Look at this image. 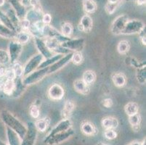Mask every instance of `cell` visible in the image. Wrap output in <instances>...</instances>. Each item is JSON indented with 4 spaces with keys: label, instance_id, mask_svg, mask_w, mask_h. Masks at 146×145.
<instances>
[{
    "label": "cell",
    "instance_id": "cell-1",
    "mask_svg": "<svg viewBox=\"0 0 146 145\" xmlns=\"http://www.w3.org/2000/svg\"><path fill=\"white\" fill-rule=\"evenodd\" d=\"M0 118L7 127L10 128L15 132H16L22 140L27 131V127L8 110H2L0 113Z\"/></svg>",
    "mask_w": 146,
    "mask_h": 145
},
{
    "label": "cell",
    "instance_id": "cell-2",
    "mask_svg": "<svg viewBox=\"0 0 146 145\" xmlns=\"http://www.w3.org/2000/svg\"><path fill=\"white\" fill-rule=\"evenodd\" d=\"M48 74V68L38 69L37 70H34V72L31 73L30 74L23 78V83L26 86L35 84V83L42 81Z\"/></svg>",
    "mask_w": 146,
    "mask_h": 145
},
{
    "label": "cell",
    "instance_id": "cell-3",
    "mask_svg": "<svg viewBox=\"0 0 146 145\" xmlns=\"http://www.w3.org/2000/svg\"><path fill=\"white\" fill-rule=\"evenodd\" d=\"M145 28L144 23L140 20H128L122 31L121 35H132V34H140Z\"/></svg>",
    "mask_w": 146,
    "mask_h": 145
},
{
    "label": "cell",
    "instance_id": "cell-4",
    "mask_svg": "<svg viewBox=\"0 0 146 145\" xmlns=\"http://www.w3.org/2000/svg\"><path fill=\"white\" fill-rule=\"evenodd\" d=\"M44 60L43 56L41 54H36L32 58L29 59V60L26 62V64L23 67V73L22 78H24L25 76L30 74L31 73L34 72L39 68V65L42 63V61Z\"/></svg>",
    "mask_w": 146,
    "mask_h": 145
},
{
    "label": "cell",
    "instance_id": "cell-5",
    "mask_svg": "<svg viewBox=\"0 0 146 145\" xmlns=\"http://www.w3.org/2000/svg\"><path fill=\"white\" fill-rule=\"evenodd\" d=\"M43 35L45 38H52L58 40L60 44L67 42L71 38L65 36L62 34V33L58 31L56 28L52 27L50 25H45L43 29Z\"/></svg>",
    "mask_w": 146,
    "mask_h": 145
},
{
    "label": "cell",
    "instance_id": "cell-6",
    "mask_svg": "<svg viewBox=\"0 0 146 145\" xmlns=\"http://www.w3.org/2000/svg\"><path fill=\"white\" fill-rule=\"evenodd\" d=\"M37 132L35 125L32 122H29L27 126V131L24 137L21 140V145H35L36 139L37 136Z\"/></svg>",
    "mask_w": 146,
    "mask_h": 145
},
{
    "label": "cell",
    "instance_id": "cell-7",
    "mask_svg": "<svg viewBox=\"0 0 146 145\" xmlns=\"http://www.w3.org/2000/svg\"><path fill=\"white\" fill-rule=\"evenodd\" d=\"M128 16L126 15H121L116 17L113 21L111 26V31L114 35H121V33L124 30L125 25L128 21Z\"/></svg>",
    "mask_w": 146,
    "mask_h": 145
},
{
    "label": "cell",
    "instance_id": "cell-8",
    "mask_svg": "<svg viewBox=\"0 0 146 145\" xmlns=\"http://www.w3.org/2000/svg\"><path fill=\"white\" fill-rule=\"evenodd\" d=\"M71 127H72V123H71V120L69 118L68 119H63L50 131V132L49 133L48 135L46 136V138L44 140V142L45 143L49 139H50L54 135L59 134V133L63 132L65 131H67V130L71 128Z\"/></svg>",
    "mask_w": 146,
    "mask_h": 145
},
{
    "label": "cell",
    "instance_id": "cell-9",
    "mask_svg": "<svg viewBox=\"0 0 146 145\" xmlns=\"http://www.w3.org/2000/svg\"><path fill=\"white\" fill-rule=\"evenodd\" d=\"M23 51V45L18 42L13 40L8 45V54L10 58V63L17 62Z\"/></svg>",
    "mask_w": 146,
    "mask_h": 145
},
{
    "label": "cell",
    "instance_id": "cell-10",
    "mask_svg": "<svg viewBox=\"0 0 146 145\" xmlns=\"http://www.w3.org/2000/svg\"><path fill=\"white\" fill-rule=\"evenodd\" d=\"M74 134V131L72 128L65 131L63 132L59 133L53 136H52L50 139H49L47 142H45L46 144L49 145H57L59 144L63 143L65 141L68 140L70 137H71Z\"/></svg>",
    "mask_w": 146,
    "mask_h": 145
},
{
    "label": "cell",
    "instance_id": "cell-11",
    "mask_svg": "<svg viewBox=\"0 0 146 145\" xmlns=\"http://www.w3.org/2000/svg\"><path fill=\"white\" fill-rule=\"evenodd\" d=\"M47 95L52 100H61L64 97L65 90L63 86L60 85L59 83H53L49 88L48 91H47Z\"/></svg>",
    "mask_w": 146,
    "mask_h": 145
},
{
    "label": "cell",
    "instance_id": "cell-12",
    "mask_svg": "<svg viewBox=\"0 0 146 145\" xmlns=\"http://www.w3.org/2000/svg\"><path fill=\"white\" fill-rule=\"evenodd\" d=\"M85 44V40L84 38H70L68 41L61 44L65 48L69 50L71 52H81Z\"/></svg>",
    "mask_w": 146,
    "mask_h": 145
},
{
    "label": "cell",
    "instance_id": "cell-13",
    "mask_svg": "<svg viewBox=\"0 0 146 145\" xmlns=\"http://www.w3.org/2000/svg\"><path fill=\"white\" fill-rule=\"evenodd\" d=\"M72 55L73 52H70L68 54L63 55V58H61L59 60L57 61L51 66L48 67V73H55L57 71L60 70L61 68H63L68 63H69V62H71Z\"/></svg>",
    "mask_w": 146,
    "mask_h": 145
},
{
    "label": "cell",
    "instance_id": "cell-14",
    "mask_svg": "<svg viewBox=\"0 0 146 145\" xmlns=\"http://www.w3.org/2000/svg\"><path fill=\"white\" fill-rule=\"evenodd\" d=\"M34 42H35V45L36 46L37 50L39 52V54H42L44 58L47 59V58H50L52 56H53V53L49 50L45 44L44 38H34Z\"/></svg>",
    "mask_w": 146,
    "mask_h": 145
},
{
    "label": "cell",
    "instance_id": "cell-15",
    "mask_svg": "<svg viewBox=\"0 0 146 145\" xmlns=\"http://www.w3.org/2000/svg\"><path fill=\"white\" fill-rule=\"evenodd\" d=\"M93 21L89 15H84L78 24V30L84 33H90L92 29Z\"/></svg>",
    "mask_w": 146,
    "mask_h": 145
},
{
    "label": "cell",
    "instance_id": "cell-16",
    "mask_svg": "<svg viewBox=\"0 0 146 145\" xmlns=\"http://www.w3.org/2000/svg\"><path fill=\"white\" fill-rule=\"evenodd\" d=\"M9 3L11 5L15 13H16L20 21L24 19L25 15H26V13L27 11H26V8L21 5V2H20V0H9Z\"/></svg>",
    "mask_w": 146,
    "mask_h": 145
},
{
    "label": "cell",
    "instance_id": "cell-17",
    "mask_svg": "<svg viewBox=\"0 0 146 145\" xmlns=\"http://www.w3.org/2000/svg\"><path fill=\"white\" fill-rule=\"evenodd\" d=\"M74 88L76 91H77L78 93L82 94V95H87V94H90V86L84 81L82 78L74 81Z\"/></svg>",
    "mask_w": 146,
    "mask_h": 145
},
{
    "label": "cell",
    "instance_id": "cell-18",
    "mask_svg": "<svg viewBox=\"0 0 146 145\" xmlns=\"http://www.w3.org/2000/svg\"><path fill=\"white\" fill-rule=\"evenodd\" d=\"M43 15L42 11H39V10H35L34 8H31L26 12L25 19L28 20L31 23H33L36 22V21H42Z\"/></svg>",
    "mask_w": 146,
    "mask_h": 145
},
{
    "label": "cell",
    "instance_id": "cell-19",
    "mask_svg": "<svg viewBox=\"0 0 146 145\" xmlns=\"http://www.w3.org/2000/svg\"><path fill=\"white\" fill-rule=\"evenodd\" d=\"M75 103L73 100L66 101L63 108L61 111V117L63 119H68L75 109Z\"/></svg>",
    "mask_w": 146,
    "mask_h": 145
},
{
    "label": "cell",
    "instance_id": "cell-20",
    "mask_svg": "<svg viewBox=\"0 0 146 145\" xmlns=\"http://www.w3.org/2000/svg\"><path fill=\"white\" fill-rule=\"evenodd\" d=\"M82 133L87 136H95L98 134V130L96 126L90 121H85L81 125Z\"/></svg>",
    "mask_w": 146,
    "mask_h": 145
},
{
    "label": "cell",
    "instance_id": "cell-21",
    "mask_svg": "<svg viewBox=\"0 0 146 145\" xmlns=\"http://www.w3.org/2000/svg\"><path fill=\"white\" fill-rule=\"evenodd\" d=\"M101 124L105 129H116L119 126V121L112 116L105 117L102 120Z\"/></svg>",
    "mask_w": 146,
    "mask_h": 145
},
{
    "label": "cell",
    "instance_id": "cell-22",
    "mask_svg": "<svg viewBox=\"0 0 146 145\" xmlns=\"http://www.w3.org/2000/svg\"><path fill=\"white\" fill-rule=\"evenodd\" d=\"M111 79L115 85L118 88L124 87L127 83V77L122 73H113L111 74Z\"/></svg>",
    "mask_w": 146,
    "mask_h": 145
},
{
    "label": "cell",
    "instance_id": "cell-23",
    "mask_svg": "<svg viewBox=\"0 0 146 145\" xmlns=\"http://www.w3.org/2000/svg\"><path fill=\"white\" fill-rule=\"evenodd\" d=\"M7 138L9 145H21V139L16 132H15L10 128L7 127Z\"/></svg>",
    "mask_w": 146,
    "mask_h": 145
},
{
    "label": "cell",
    "instance_id": "cell-24",
    "mask_svg": "<svg viewBox=\"0 0 146 145\" xmlns=\"http://www.w3.org/2000/svg\"><path fill=\"white\" fill-rule=\"evenodd\" d=\"M31 36V34L28 31L20 30V31L17 32L16 34H15V38L13 40L18 42L21 44L23 45L27 44L30 41Z\"/></svg>",
    "mask_w": 146,
    "mask_h": 145
},
{
    "label": "cell",
    "instance_id": "cell-25",
    "mask_svg": "<svg viewBox=\"0 0 146 145\" xmlns=\"http://www.w3.org/2000/svg\"><path fill=\"white\" fill-rule=\"evenodd\" d=\"M50 118L46 117V118H41V119L38 118L34 123V125H35V127L37 131H40V132H44L47 129L48 126H50Z\"/></svg>",
    "mask_w": 146,
    "mask_h": 145
},
{
    "label": "cell",
    "instance_id": "cell-26",
    "mask_svg": "<svg viewBox=\"0 0 146 145\" xmlns=\"http://www.w3.org/2000/svg\"><path fill=\"white\" fill-rule=\"evenodd\" d=\"M82 5L87 14H92L97 10V4L94 0H82Z\"/></svg>",
    "mask_w": 146,
    "mask_h": 145
},
{
    "label": "cell",
    "instance_id": "cell-27",
    "mask_svg": "<svg viewBox=\"0 0 146 145\" xmlns=\"http://www.w3.org/2000/svg\"><path fill=\"white\" fill-rule=\"evenodd\" d=\"M63 54H55V55L52 56L51 58H47V59H45L44 60H43L42 62V63L39 65L38 69L40 68H48L50 66H51L52 65L56 62L57 61L59 60L61 58H63Z\"/></svg>",
    "mask_w": 146,
    "mask_h": 145
},
{
    "label": "cell",
    "instance_id": "cell-28",
    "mask_svg": "<svg viewBox=\"0 0 146 145\" xmlns=\"http://www.w3.org/2000/svg\"><path fill=\"white\" fill-rule=\"evenodd\" d=\"M6 14L8 16V18H10V21H11L12 23L13 24L14 27L15 28L17 32L20 31V21H20V19L18 18V16H17L16 13H15L13 8H9L7 11Z\"/></svg>",
    "mask_w": 146,
    "mask_h": 145
},
{
    "label": "cell",
    "instance_id": "cell-29",
    "mask_svg": "<svg viewBox=\"0 0 146 145\" xmlns=\"http://www.w3.org/2000/svg\"><path fill=\"white\" fill-rule=\"evenodd\" d=\"M97 75L95 72L92 70H87L84 72L83 75H82V78L84 81L85 82L87 85H91L94 83V82L96 80Z\"/></svg>",
    "mask_w": 146,
    "mask_h": 145
},
{
    "label": "cell",
    "instance_id": "cell-30",
    "mask_svg": "<svg viewBox=\"0 0 146 145\" xmlns=\"http://www.w3.org/2000/svg\"><path fill=\"white\" fill-rule=\"evenodd\" d=\"M15 80L11 81V80H5L4 82L3 86H2V91L7 96H12L13 94V91L15 90Z\"/></svg>",
    "mask_w": 146,
    "mask_h": 145
},
{
    "label": "cell",
    "instance_id": "cell-31",
    "mask_svg": "<svg viewBox=\"0 0 146 145\" xmlns=\"http://www.w3.org/2000/svg\"><path fill=\"white\" fill-rule=\"evenodd\" d=\"M15 90L13 91V95L14 97H18L23 91H24L25 88L26 87L25 85H23L22 81V78H18L15 79Z\"/></svg>",
    "mask_w": 146,
    "mask_h": 145
},
{
    "label": "cell",
    "instance_id": "cell-32",
    "mask_svg": "<svg viewBox=\"0 0 146 145\" xmlns=\"http://www.w3.org/2000/svg\"><path fill=\"white\" fill-rule=\"evenodd\" d=\"M17 32H14L7 27L0 23V36L5 38L14 39Z\"/></svg>",
    "mask_w": 146,
    "mask_h": 145
},
{
    "label": "cell",
    "instance_id": "cell-33",
    "mask_svg": "<svg viewBox=\"0 0 146 145\" xmlns=\"http://www.w3.org/2000/svg\"><path fill=\"white\" fill-rule=\"evenodd\" d=\"M129 123L135 131H137L140 128V123H141V115L139 113L130 115L129 116Z\"/></svg>",
    "mask_w": 146,
    "mask_h": 145
},
{
    "label": "cell",
    "instance_id": "cell-34",
    "mask_svg": "<svg viewBox=\"0 0 146 145\" xmlns=\"http://www.w3.org/2000/svg\"><path fill=\"white\" fill-rule=\"evenodd\" d=\"M124 110H125V113L128 116L133 115L135 114L138 113V112H139V105L136 102H130L126 105L125 107H124Z\"/></svg>",
    "mask_w": 146,
    "mask_h": 145
},
{
    "label": "cell",
    "instance_id": "cell-35",
    "mask_svg": "<svg viewBox=\"0 0 146 145\" xmlns=\"http://www.w3.org/2000/svg\"><path fill=\"white\" fill-rule=\"evenodd\" d=\"M0 21H1V23L2 25H4L5 26L7 27L8 28H10V30H12L14 32H17L16 29L14 27L13 24L12 23L11 21L10 20V18H8V16L7 15L6 13H5L4 12L0 11Z\"/></svg>",
    "mask_w": 146,
    "mask_h": 145
},
{
    "label": "cell",
    "instance_id": "cell-36",
    "mask_svg": "<svg viewBox=\"0 0 146 145\" xmlns=\"http://www.w3.org/2000/svg\"><path fill=\"white\" fill-rule=\"evenodd\" d=\"M130 42L127 40H121L117 45V51L121 54H126L130 50Z\"/></svg>",
    "mask_w": 146,
    "mask_h": 145
},
{
    "label": "cell",
    "instance_id": "cell-37",
    "mask_svg": "<svg viewBox=\"0 0 146 145\" xmlns=\"http://www.w3.org/2000/svg\"><path fill=\"white\" fill-rule=\"evenodd\" d=\"M74 31V27L70 23L63 22L61 24V33L65 36L71 37Z\"/></svg>",
    "mask_w": 146,
    "mask_h": 145
},
{
    "label": "cell",
    "instance_id": "cell-38",
    "mask_svg": "<svg viewBox=\"0 0 146 145\" xmlns=\"http://www.w3.org/2000/svg\"><path fill=\"white\" fill-rule=\"evenodd\" d=\"M125 0H119V2H116V3H108V2L106 5V11L108 14L112 15L113 14L114 12L117 10V8L119 7L121 5V4H122V2H124Z\"/></svg>",
    "mask_w": 146,
    "mask_h": 145
},
{
    "label": "cell",
    "instance_id": "cell-39",
    "mask_svg": "<svg viewBox=\"0 0 146 145\" xmlns=\"http://www.w3.org/2000/svg\"><path fill=\"white\" fill-rule=\"evenodd\" d=\"M45 42V44L47 46L49 50L52 52L53 50H55L57 47H58L59 45H60L61 44L58 42V40L55 39V38H44Z\"/></svg>",
    "mask_w": 146,
    "mask_h": 145
},
{
    "label": "cell",
    "instance_id": "cell-40",
    "mask_svg": "<svg viewBox=\"0 0 146 145\" xmlns=\"http://www.w3.org/2000/svg\"><path fill=\"white\" fill-rule=\"evenodd\" d=\"M136 78L137 81L141 84L145 83L146 81V73H145V66L140 68L137 69Z\"/></svg>",
    "mask_w": 146,
    "mask_h": 145
},
{
    "label": "cell",
    "instance_id": "cell-41",
    "mask_svg": "<svg viewBox=\"0 0 146 145\" xmlns=\"http://www.w3.org/2000/svg\"><path fill=\"white\" fill-rule=\"evenodd\" d=\"M11 66L12 68L14 70V73L15 74L16 78H22L23 73V67L21 62L17 61V62H14L13 64H11Z\"/></svg>",
    "mask_w": 146,
    "mask_h": 145
},
{
    "label": "cell",
    "instance_id": "cell-42",
    "mask_svg": "<svg viewBox=\"0 0 146 145\" xmlns=\"http://www.w3.org/2000/svg\"><path fill=\"white\" fill-rule=\"evenodd\" d=\"M9 63H10V58L8 52L0 49V66H5Z\"/></svg>",
    "mask_w": 146,
    "mask_h": 145
},
{
    "label": "cell",
    "instance_id": "cell-43",
    "mask_svg": "<svg viewBox=\"0 0 146 145\" xmlns=\"http://www.w3.org/2000/svg\"><path fill=\"white\" fill-rule=\"evenodd\" d=\"M84 57L83 54L81 52H73L72 58H71V62L76 66H79L83 62Z\"/></svg>",
    "mask_w": 146,
    "mask_h": 145
},
{
    "label": "cell",
    "instance_id": "cell-44",
    "mask_svg": "<svg viewBox=\"0 0 146 145\" xmlns=\"http://www.w3.org/2000/svg\"><path fill=\"white\" fill-rule=\"evenodd\" d=\"M29 114L34 119H38L40 116V109L39 106L34 104L29 108Z\"/></svg>",
    "mask_w": 146,
    "mask_h": 145
},
{
    "label": "cell",
    "instance_id": "cell-45",
    "mask_svg": "<svg viewBox=\"0 0 146 145\" xmlns=\"http://www.w3.org/2000/svg\"><path fill=\"white\" fill-rule=\"evenodd\" d=\"M126 60H128V62H127L128 65L132 66V67L136 68L137 69L145 66V63H144V62H139L137 60L135 59V58H128L127 59H126Z\"/></svg>",
    "mask_w": 146,
    "mask_h": 145
},
{
    "label": "cell",
    "instance_id": "cell-46",
    "mask_svg": "<svg viewBox=\"0 0 146 145\" xmlns=\"http://www.w3.org/2000/svg\"><path fill=\"white\" fill-rule=\"evenodd\" d=\"M104 136L108 140H113L117 137V133L114 129H106L104 132Z\"/></svg>",
    "mask_w": 146,
    "mask_h": 145
},
{
    "label": "cell",
    "instance_id": "cell-47",
    "mask_svg": "<svg viewBox=\"0 0 146 145\" xmlns=\"http://www.w3.org/2000/svg\"><path fill=\"white\" fill-rule=\"evenodd\" d=\"M31 23L26 19H23L20 21V30H25L28 31L30 28Z\"/></svg>",
    "mask_w": 146,
    "mask_h": 145
},
{
    "label": "cell",
    "instance_id": "cell-48",
    "mask_svg": "<svg viewBox=\"0 0 146 145\" xmlns=\"http://www.w3.org/2000/svg\"><path fill=\"white\" fill-rule=\"evenodd\" d=\"M16 78L15 77V74L14 73V70L11 68L6 69V73H5V80H11V81H14Z\"/></svg>",
    "mask_w": 146,
    "mask_h": 145
},
{
    "label": "cell",
    "instance_id": "cell-49",
    "mask_svg": "<svg viewBox=\"0 0 146 145\" xmlns=\"http://www.w3.org/2000/svg\"><path fill=\"white\" fill-rule=\"evenodd\" d=\"M30 5L31 7H32V8H34L35 10L42 11V5H41L39 0H30Z\"/></svg>",
    "mask_w": 146,
    "mask_h": 145
},
{
    "label": "cell",
    "instance_id": "cell-50",
    "mask_svg": "<svg viewBox=\"0 0 146 145\" xmlns=\"http://www.w3.org/2000/svg\"><path fill=\"white\" fill-rule=\"evenodd\" d=\"M42 21L45 24V25H50L52 21V16L49 13H45L42 16Z\"/></svg>",
    "mask_w": 146,
    "mask_h": 145
},
{
    "label": "cell",
    "instance_id": "cell-51",
    "mask_svg": "<svg viewBox=\"0 0 146 145\" xmlns=\"http://www.w3.org/2000/svg\"><path fill=\"white\" fill-rule=\"evenodd\" d=\"M103 105L106 108H111L113 105V102L112 99L111 98H106L103 100Z\"/></svg>",
    "mask_w": 146,
    "mask_h": 145
},
{
    "label": "cell",
    "instance_id": "cell-52",
    "mask_svg": "<svg viewBox=\"0 0 146 145\" xmlns=\"http://www.w3.org/2000/svg\"><path fill=\"white\" fill-rule=\"evenodd\" d=\"M140 42H141L142 44L145 46L146 44V38H145V28L140 32Z\"/></svg>",
    "mask_w": 146,
    "mask_h": 145
},
{
    "label": "cell",
    "instance_id": "cell-53",
    "mask_svg": "<svg viewBox=\"0 0 146 145\" xmlns=\"http://www.w3.org/2000/svg\"><path fill=\"white\" fill-rule=\"evenodd\" d=\"M6 69L5 66H0V79H4L5 77V73H6Z\"/></svg>",
    "mask_w": 146,
    "mask_h": 145
},
{
    "label": "cell",
    "instance_id": "cell-54",
    "mask_svg": "<svg viewBox=\"0 0 146 145\" xmlns=\"http://www.w3.org/2000/svg\"><path fill=\"white\" fill-rule=\"evenodd\" d=\"M20 2L25 8L29 7L31 6L30 0H20Z\"/></svg>",
    "mask_w": 146,
    "mask_h": 145
},
{
    "label": "cell",
    "instance_id": "cell-55",
    "mask_svg": "<svg viewBox=\"0 0 146 145\" xmlns=\"http://www.w3.org/2000/svg\"><path fill=\"white\" fill-rule=\"evenodd\" d=\"M127 145H141V142H138V141H133V142H130Z\"/></svg>",
    "mask_w": 146,
    "mask_h": 145
},
{
    "label": "cell",
    "instance_id": "cell-56",
    "mask_svg": "<svg viewBox=\"0 0 146 145\" xmlns=\"http://www.w3.org/2000/svg\"><path fill=\"white\" fill-rule=\"evenodd\" d=\"M145 1L146 0H136L137 2V4L138 5H143L145 4Z\"/></svg>",
    "mask_w": 146,
    "mask_h": 145
},
{
    "label": "cell",
    "instance_id": "cell-57",
    "mask_svg": "<svg viewBox=\"0 0 146 145\" xmlns=\"http://www.w3.org/2000/svg\"><path fill=\"white\" fill-rule=\"evenodd\" d=\"M119 0H108V3H116V2H119Z\"/></svg>",
    "mask_w": 146,
    "mask_h": 145
},
{
    "label": "cell",
    "instance_id": "cell-58",
    "mask_svg": "<svg viewBox=\"0 0 146 145\" xmlns=\"http://www.w3.org/2000/svg\"><path fill=\"white\" fill-rule=\"evenodd\" d=\"M5 4V0H0V7L4 6Z\"/></svg>",
    "mask_w": 146,
    "mask_h": 145
},
{
    "label": "cell",
    "instance_id": "cell-59",
    "mask_svg": "<svg viewBox=\"0 0 146 145\" xmlns=\"http://www.w3.org/2000/svg\"><path fill=\"white\" fill-rule=\"evenodd\" d=\"M141 145H146V141L145 139L143 141V142H141Z\"/></svg>",
    "mask_w": 146,
    "mask_h": 145
},
{
    "label": "cell",
    "instance_id": "cell-60",
    "mask_svg": "<svg viewBox=\"0 0 146 145\" xmlns=\"http://www.w3.org/2000/svg\"><path fill=\"white\" fill-rule=\"evenodd\" d=\"M97 145H108V144H106L103 143V142H99Z\"/></svg>",
    "mask_w": 146,
    "mask_h": 145
},
{
    "label": "cell",
    "instance_id": "cell-61",
    "mask_svg": "<svg viewBox=\"0 0 146 145\" xmlns=\"http://www.w3.org/2000/svg\"><path fill=\"white\" fill-rule=\"evenodd\" d=\"M0 145H7V144H6L4 143L3 142H2V141L0 140Z\"/></svg>",
    "mask_w": 146,
    "mask_h": 145
}]
</instances>
